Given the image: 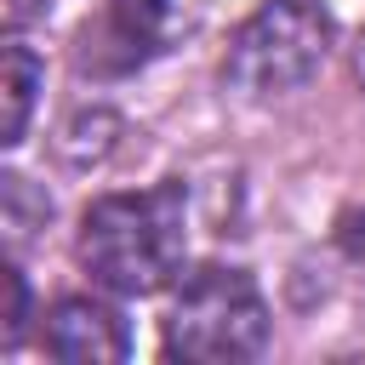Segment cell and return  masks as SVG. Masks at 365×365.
<instances>
[{"label": "cell", "mask_w": 365, "mask_h": 365, "mask_svg": "<svg viewBox=\"0 0 365 365\" xmlns=\"http://www.w3.org/2000/svg\"><path fill=\"white\" fill-rule=\"evenodd\" d=\"M188 251V194L182 182H154L143 194H103L80 217L74 257L114 297H154L177 279Z\"/></svg>", "instance_id": "6da1fadb"}, {"label": "cell", "mask_w": 365, "mask_h": 365, "mask_svg": "<svg viewBox=\"0 0 365 365\" xmlns=\"http://www.w3.org/2000/svg\"><path fill=\"white\" fill-rule=\"evenodd\" d=\"M268 348V302L245 268L211 262L182 279L165 314V354L188 365H240Z\"/></svg>", "instance_id": "7a4b0ae2"}, {"label": "cell", "mask_w": 365, "mask_h": 365, "mask_svg": "<svg viewBox=\"0 0 365 365\" xmlns=\"http://www.w3.org/2000/svg\"><path fill=\"white\" fill-rule=\"evenodd\" d=\"M325 51H331V17L319 11V0H268L228 40L222 80L240 97H285L319 74Z\"/></svg>", "instance_id": "3957f363"}, {"label": "cell", "mask_w": 365, "mask_h": 365, "mask_svg": "<svg viewBox=\"0 0 365 365\" xmlns=\"http://www.w3.org/2000/svg\"><path fill=\"white\" fill-rule=\"evenodd\" d=\"M165 17L171 0H108L103 17L80 34V68L86 74H131L137 63H148L165 40Z\"/></svg>", "instance_id": "277c9868"}, {"label": "cell", "mask_w": 365, "mask_h": 365, "mask_svg": "<svg viewBox=\"0 0 365 365\" xmlns=\"http://www.w3.org/2000/svg\"><path fill=\"white\" fill-rule=\"evenodd\" d=\"M46 354L63 365H120L131 354V331L120 308L97 297H63L46 314Z\"/></svg>", "instance_id": "5b68a950"}, {"label": "cell", "mask_w": 365, "mask_h": 365, "mask_svg": "<svg viewBox=\"0 0 365 365\" xmlns=\"http://www.w3.org/2000/svg\"><path fill=\"white\" fill-rule=\"evenodd\" d=\"M46 86V63L11 34L6 40V68H0V97H6V125H0V143L17 148L29 137V114H34V97Z\"/></svg>", "instance_id": "8992f818"}, {"label": "cell", "mask_w": 365, "mask_h": 365, "mask_svg": "<svg viewBox=\"0 0 365 365\" xmlns=\"http://www.w3.org/2000/svg\"><path fill=\"white\" fill-rule=\"evenodd\" d=\"M46 217H51V200L40 194L29 205V177H6V234H11V245H23L34 234V222H46Z\"/></svg>", "instance_id": "52a82bcc"}, {"label": "cell", "mask_w": 365, "mask_h": 365, "mask_svg": "<svg viewBox=\"0 0 365 365\" xmlns=\"http://www.w3.org/2000/svg\"><path fill=\"white\" fill-rule=\"evenodd\" d=\"M0 279H6V319H0V342H6V348H17V342H23V331H29V285H23V268H17V262H6V268H0Z\"/></svg>", "instance_id": "ba28073f"}, {"label": "cell", "mask_w": 365, "mask_h": 365, "mask_svg": "<svg viewBox=\"0 0 365 365\" xmlns=\"http://www.w3.org/2000/svg\"><path fill=\"white\" fill-rule=\"evenodd\" d=\"M46 11H51V0H6V29L23 34V29H29L34 17H46Z\"/></svg>", "instance_id": "9c48e42d"}, {"label": "cell", "mask_w": 365, "mask_h": 365, "mask_svg": "<svg viewBox=\"0 0 365 365\" xmlns=\"http://www.w3.org/2000/svg\"><path fill=\"white\" fill-rule=\"evenodd\" d=\"M336 240H342V251H348L354 262H365V211H348V217H342V234H336Z\"/></svg>", "instance_id": "30bf717a"}, {"label": "cell", "mask_w": 365, "mask_h": 365, "mask_svg": "<svg viewBox=\"0 0 365 365\" xmlns=\"http://www.w3.org/2000/svg\"><path fill=\"white\" fill-rule=\"evenodd\" d=\"M354 68H359V80H365V40H359V51H354Z\"/></svg>", "instance_id": "8fae6325"}]
</instances>
